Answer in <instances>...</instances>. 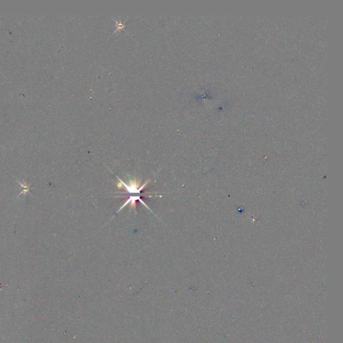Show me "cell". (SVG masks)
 I'll return each instance as SVG.
<instances>
[{
	"label": "cell",
	"instance_id": "6da1fadb",
	"mask_svg": "<svg viewBox=\"0 0 343 343\" xmlns=\"http://www.w3.org/2000/svg\"><path fill=\"white\" fill-rule=\"evenodd\" d=\"M19 184H20V186H21V187H22V188H24V190H22V192H21L20 195H21L22 193H24H24H27L28 192H29V187L26 184H22V183H21V182H19Z\"/></svg>",
	"mask_w": 343,
	"mask_h": 343
}]
</instances>
